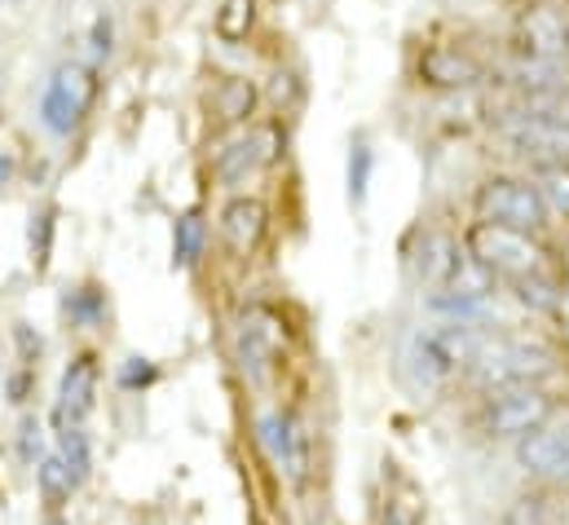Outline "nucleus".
I'll return each instance as SVG.
<instances>
[{
  "mask_svg": "<svg viewBox=\"0 0 569 525\" xmlns=\"http://www.w3.org/2000/svg\"><path fill=\"white\" fill-rule=\"evenodd\" d=\"M420 80H425L428 89L455 93V89L481 85V80H486V67H481L472 53L455 49V44H428L425 53H420Z\"/></svg>",
  "mask_w": 569,
  "mask_h": 525,
  "instance_id": "14",
  "label": "nucleus"
},
{
  "mask_svg": "<svg viewBox=\"0 0 569 525\" xmlns=\"http://www.w3.org/2000/svg\"><path fill=\"white\" fill-rule=\"evenodd\" d=\"M252 27V0H226L217 13V36L221 40H243Z\"/></svg>",
  "mask_w": 569,
  "mask_h": 525,
  "instance_id": "26",
  "label": "nucleus"
},
{
  "mask_svg": "<svg viewBox=\"0 0 569 525\" xmlns=\"http://www.w3.org/2000/svg\"><path fill=\"white\" fill-rule=\"evenodd\" d=\"M539 195L552 212H561L569 221V164H552V168H539Z\"/></svg>",
  "mask_w": 569,
  "mask_h": 525,
  "instance_id": "25",
  "label": "nucleus"
},
{
  "mask_svg": "<svg viewBox=\"0 0 569 525\" xmlns=\"http://www.w3.org/2000/svg\"><path fill=\"white\" fill-rule=\"evenodd\" d=\"M477 212H481V221H495V226H508V230H521V235H535V230L548 226V204H543L539 186L517 181V177L481 181Z\"/></svg>",
  "mask_w": 569,
  "mask_h": 525,
  "instance_id": "5",
  "label": "nucleus"
},
{
  "mask_svg": "<svg viewBox=\"0 0 569 525\" xmlns=\"http://www.w3.org/2000/svg\"><path fill=\"white\" fill-rule=\"evenodd\" d=\"M463 257L468 252H459V244L446 230H425L420 248H416V274H420V283L441 291V287H450V278H455V269H459Z\"/></svg>",
  "mask_w": 569,
  "mask_h": 525,
  "instance_id": "16",
  "label": "nucleus"
},
{
  "mask_svg": "<svg viewBox=\"0 0 569 525\" xmlns=\"http://www.w3.org/2000/svg\"><path fill=\"white\" fill-rule=\"evenodd\" d=\"M266 221H270L266 204H257V199H234V204L221 212V235H226L230 252H239V257L257 252V244L266 239Z\"/></svg>",
  "mask_w": 569,
  "mask_h": 525,
  "instance_id": "17",
  "label": "nucleus"
},
{
  "mask_svg": "<svg viewBox=\"0 0 569 525\" xmlns=\"http://www.w3.org/2000/svg\"><path fill=\"white\" fill-rule=\"evenodd\" d=\"M486 336L490 331H481L472 323H428L420 331H411V340H407V376L420 389L450 385L459 372H468V363Z\"/></svg>",
  "mask_w": 569,
  "mask_h": 525,
  "instance_id": "2",
  "label": "nucleus"
},
{
  "mask_svg": "<svg viewBox=\"0 0 569 525\" xmlns=\"http://www.w3.org/2000/svg\"><path fill=\"white\" fill-rule=\"evenodd\" d=\"M503 80L530 98H557V93H569V62H543V58L517 53L503 67Z\"/></svg>",
  "mask_w": 569,
  "mask_h": 525,
  "instance_id": "15",
  "label": "nucleus"
},
{
  "mask_svg": "<svg viewBox=\"0 0 569 525\" xmlns=\"http://www.w3.org/2000/svg\"><path fill=\"white\" fill-rule=\"evenodd\" d=\"M499 137L539 168L569 164V120L548 111H512L499 120Z\"/></svg>",
  "mask_w": 569,
  "mask_h": 525,
  "instance_id": "7",
  "label": "nucleus"
},
{
  "mask_svg": "<svg viewBox=\"0 0 569 525\" xmlns=\"http://www.w3.org/2000/svg\"><path fill=\"white\" fill-rule=\"evenodd\" d=\"M36 525H71V522H67L62 513H44V517H40V522H36Z\"/></svg>",
  "mask_w": 569,
  "mask_h": 525,
  "instance_id": "37",
  "label": "nucleus"
},
{
  "mask_svg": "<svg viewBox=\"0 0 569 525\" xmlns=\"http://www.w3.org/2000/svg\"><path fill=\"white\" fill-rule=\"evenodd\" d=\"M36 495H40V504H44V513H62L67 504H71V495H76V486H71V477H67V468H62V459L49 450L36 468Z\"/></svg>",
  "mask_w": 569,
  "mask_h": 525,
  "instance_id": "19",
  "label": "nucleus"
},
{
  "mask_svg": "<svg viewBox=\"0 0 569 525\" xmlns=\"http://www.w3.org/2000/svg\"><path fill=\"white\" fill-rule=\"evenodd\" d=\"M93 53H98V58L111 53V22H107V18H98V27H93Z\"/></svg>",
  "mask_w": 569,
  "mask_h": 525,
  "instance_id": "35",
  "label": "nucleus"
},
{
  "mask_svg": "<svg viewBox=\"0 0 569 525\" xmlns=\"http://www.w3.org/2000/svg\"><path fill=\"white\" fill-rule=\"evenodd\" d=\"M428 309L441 314V323H481L490 314V300H477V296H459V291H437L428 296Z\"/></svg>",
  "mask_w": 569,
  "mask_h": 525,
  "instance_id": "22",
  "label": "nucleus"
},
{
  "mask_svg": "<svg viewBox=\"0 0 569 525\" xmlns=\"http://www.w3.org/2000/svg\"><path fill=\"white\" fill-rule=\"evenodd\" d=\"M279 155H283V132H279V125H261L257 132L230 141L217 155V177H221V186L239 190L248 177H257L261 168H270Z\"/></svg>",
  "mask_w": 569,
  "mask_h": 525,
  "instance_id": "12",
  "label": "nucleus"
},
{
  "mask_svg": "<svg viewBox=\"0 0 569 525\" xmlns=\"http://www.w3.org/2000/svg\"><path fill=\"white\" fill-rule=\"evenodd\" d=\"M252 107H257V89H252L248 80H239V76H226V80L212 89V111H217L221 125H239V120H248Z\"/></svg>",
  "mask_w": 569,
  "mask_h": 525,
  "instance_id": "20",
  "label": "nucleus"
},
{
  "mask_svg": "<svg viewBox=\"0 0 569 525\" xmlns=\"http://www.w3.org/2000/svg\"><path fill=\"white\" fill-rule=\"evenodd\" d=\"M508 525H552V504L543 499V495H521V499H512V508H508Z\"/></svg>",
  "mask_w": 569,
  "mask_h": 525,
  "instance_id": "29",
  "label": "nucleus"
},
{
  "mask_svg": "<svg viewBox=\"0 0 569 525\" xmlns=\"http://www.w3.org/2000/svg\"><path fill=\"white\" fill-rule=\"evenodd\" d=\"M385 525H420V513H416L407 499H389V508H385Z\"/></svg>",
  "mask_w": 569,
  "mask_h": 525,
  "instance_id": "34",
  "label": "nucleus"
},
{
  "mask_svg": "<svg viewBox=\"0 0 569 525\" xmlns=\"http://www.w3.org/2000/svg\"><path fill=\"white\" fill-rule=\"evenodd\" d=\"M552 415H557L552 394H543L539 385H521V389H495V394H486L472 424L490 442H521L535 428L552 424Z\"/></svg>",
  "mask_w": 569,
  "mask_h": 525,
  "instance_id": "3",
  "label": "nucleus"
},
{
  "mask_svg": "<svg viewBox=\"0 0 569 525\" xmlns=\"http://www.w3.org/2000/svg\"><path fill=\"white\" fill-rule=\"evenodd\" d=\"M31 221H36L31 226V261H36V269H44L49 265V244H53V208H44Z\"/></svg>",
  "mask_w": 569,
  "mask_h": 525,
  "instance_id": "31",
  "label": "nucleus"
},
{
  "mask_svg": "<svg viewBox=\"0 0 569 525\" xmlns=\"http://www.w3.org/2000/svg\"><path fill=\"white\" fill-rule=\"evenodd\" d=\"M234 345H239V363L252 380H261L274 358L283 354L287 345V323L270 309V305H248L239 314V331H234Z\"/></svg>",
  "mask_w": 569,
  "mask_h": 525,
  "instance_id": "9",
  "label": "nucleus"
},
{
  "mask_svg": "<svg viewBox=\"0 0 569 525\" xmlns=\"http://www.w3.org/2000/svg\"><path fill=\"white\" fill-rule=\"evenodd\" d=\"M53 455L62 459V468H67L76 495H80V491L93 482V442H89L84 424H80V428H58V446H53Z\"/></svg>",
  "mask_w": 569,
  "mask_h": 525,
  "instance_id": "18",
  "label": "nucleus"
},
{
  "mask_svg": "<svg viewBox=\"0 0 569 525\" xmlns=\"http://www.w3.org/2000/svg\"><path fill=\"white\" fill-rule=\"evenodd\" d=\"M371 150L367 146H353L349 150V199L353 204H362L367 199V186H371Z\"/></svg>",
  "mask_w": 569,
  "mask_h": 525,
  "instance_id": "30",
  "label": "nucleus"
},
{
  "mask_svg": "<svg viewBox=\"0 0 569 525\" xmlns=\"http://www.w3.org/2000/svg\"><path fill=\"white\" fill-rule=\"evenodd\" d=\"M552 372H557V349H548L543 340H535V336H486L463 376L481 394H495V389L539 385Z\"/></svg>",
  "mask_w": 569,
  "mask_h": 525,
  "instance_id": "1",
  "label": "nucleus"
},
{
  "mask_svg": "<svg viewBox=\"0 0 569 525\" xmlns=\"http://www.w3.org/2000/svg\"><path fill=\"white\" fill-rule=\"evenodd\" d=\"M0 389H4V376H0Z\"/></svg>",
  "mask_w": 569,
  "mask_h": 525,
  "instance_id": "38",
  "label": "nucleus"
},
{
  "mask_svg": "<svg viewBox=\"0 0 569 525\" xmlns=\"http://www.w3.org/2000/svg\"><path fill=\"white\" fill-rule=\"evenodd\" d=\"M517 300L535 314H557L561 309V287L548 274H530V278H517Z\"/></svg>",
  "mask_w": 569,
  "mask_h": 525,
  "instance_id": "23",
  "label": "nucleus"
},
{
  "mask_svg": "<svg viewBox=\"0 0 569 525\" xmlns=\"http://www.w3.org/2000/svg\"><path fill=\"white\" fill-rule=\"evenodd\" d=\"M0 394L9 397V402H18V406H22V402L31 397V372H27V367H22V372H13V376L4 380V389H0Z\"/></svg>",
  "mask_w": 569,
  "mask_h": 525,
  "instance_id": "33",
  "label": "nucleus"
},
{
  "mask_svg": "<svg viewBox=\"0 0 569 525\" xmlns=\"http://www.w3.org/2000/svg\"><path fill=\"white\" fill-rule=\"evenodd\" d=\"M9 177H13V159H9V155H0V190L9 186Z\"/></svg>",
  "mask_w": 569,
  "mask_h": 525,
  "instance_id": "36",
  "label": "nucleus"
},
{
  "mask_svg": "<svg viewBox=\"0 0 569 525\" xmlns=\"http://www.w3.org/2000/svg\"><path fill=\"white\" fill-rule=\"evenodd\" d=\"M257 437L266 446V455L274 459V468L283 473L291 486H305L309 468H313V437L305 428L300 415L291 410H266L257 424Z\"/></svg>",
  "mask_w": 569,
  "mask_h": 525,
  "instance_id": "8",
  "label": "nucleus"
},
{
  "mask_svg": "<svg viewBox=\"0 0 569 525\" xmlns=\"http://www.w3.org/2000/svg\"><path fill=\"white\" fill-rule=\"evenodd\" d=\"M468 257L490 274H508L512 283L530 278V274H543V248L530 235L495 226V221H477L468 230Z\"/></svg>",
  "mask_w": 569,
  "mask_h": 525,
  "instance_id": "4",
  "label": "nucleus"
},
{
  "mask_svg": "<svg viewBox=\"0 0 569 525\" xmlns=\"http://www.w3.org/2000/svg\"><path fill=\"white\" fill-rule=\"evenodd\" d=\"M154 380H159V367H154L150 358H124L120 372H116V385H120L124 394H142Z\"/></svg>",
  "mask_w": 569,
  "mask_h": 525,
  "instance_id": "28",
  "label": "nucleus"
},
{
  "mask_svg": "<svg viewBox=\"0 0 569 525\" xmlns=\"http://www.w3.org/2000/svg\"><path fill=\"white\" fill-rule=\"evenodd\" d=\"M13 340H18V354H22V367L31 372V367L40 363V349H44V345H40V336H31V327H27V323H18V327H13Z\"/></svg>",
  "mask_w": 569,
  "mask_h": 525,
  "instance_id": "32",
  "label": "nucleus"
},
{
  "mask_svg": "<svg viewBox=\"0 0 569 525\" xmlns=\"http://www.w3.org/2000/svg\"><path fill=\"white\" fill-rule=\"evenodd\" d=\"M98 380H102V367H98L93 354H76L62 367L58 397H53V428H80L93 415V406H98Z\"/></svg>",
  "mask_w": 569,
  "mask_h": 525,
  "instance_id": "11",
  "label": "nucleus"
},
{
  "mask_svg": "<svg viewBox=\"0 0 569 525\" xmlns=\"http://www.w3.org/2000/svg\"><path fill=\"white\" fill-rule=\"evenodd\" d=\"M13 455H18V464H22V468H36V464L49 455V446H44V424H40L36 415H22V419H18Z\"/></svg>",
  "mask_w": 569,
  "mask_h": 525,
  "instance_id": "24",
  "label": "nucleus"
},
{
  "mask_svg": "<svg viewBox=\"0 0 569 525\" xmlns=\"http://www.w3.org/2000/svg\"><path fill=\"white\" fill-rule=\"evenodd\" d=\"M67 314H71V323L93 327V323H102V318H107V300H102V291L80 287V291H71V296H67Z\"/></svg>",
  "mask_w": 569,
  "mask_h": 525,
  "instance_id": "27",
  "label": "nucleus"
},
{
  "mask_svg": "<svg viewBox=\"0 0 569 525\" xmlns=\"http://www.w3.org/2000/svg\"><path fill=\"white\" fill-rule=\"evenodd\" d=\"M203 239H208L203 217H199V212H181L177 226H172V261L181 265V269L199 265V257H203Z\"/></svg>",
  "mask_w": 569,
  "mask_h": 525,
  "instance_id": "21",
  "label": "nucleus"
},
{
  "mask_svg": "<svg viewBox=\"0 0 569 525\" xmlns=\"http://www.w3.org/2000/svg\"><path fill=\"white\" fill-rule=\"evenodd\" d=\"M517 468L530 482L569 491V419L566 424H543L530 437L517 442Z\"/></svg>",
  "mask_w": 569,
  "mask_h": 525,
  "instance_id": "10",
  "label": "nucleus"
},
{
  "mask_svg": "<svg viewBox=\"0 0 569 525\" xmlns=\"http://www.w3.org/2000/svg\"><path fill=\"white\" fill-rule=\"evenodd\" d=\"M93 98H98V76H93L84 62H62V67L53 71L44 98H40V120H44V129L58 132V137L80 129V120L89 116Z\"/></svg>",
  "mask_w": 569,
  "mask_h": 525,
  "instance_id": "6",
  "label": "nucleus"
},
{
  "mask_svg": "<svg viewBox=\"0 0 569 525\" xmlns=\"http://www.w3.org/2000/svg\"><path fill=\"white\" fill-rule=\"evenodd\" d=\"M517 49L526 58H543V62H569V22L561 9L548 4H530L517 18Z\"/></svg>",
  "mask_w": 569,
  "mask_h": 525,
  "instance_id": "13",
  "label": "nucleus"
}]
</instances>
